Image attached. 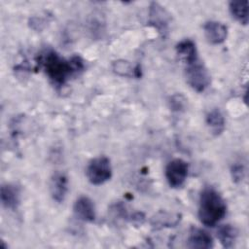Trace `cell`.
<instances>
[{
  "label": "cell",
  "mask_w": 249,
  "mask_h": 249,
  "mask_svg": "<svg viewBox=\"0 0 249 249\" xmlns=\"http://www.w3.org/2000/svg\"><path fill=\"white\" fill-rule=\"evenodd\" d=\"M37 63L43 67L48 78L56 87L65 85L72 76L81 72L85 67L84 61L79 55L65 59L53 50L43 53Z\"/></svg>",
  "instance_id": "cell-1"
},
{
  "label": "cell",
  "mask_w": 249,
  "mask_h": 249,
  "mask_svg": "<svg viewBox=\"0 0 249 249\" xmlns=\"http://www.w3.org/2000/svg\"><path fill=\"white\" fill-rule=\"evenodd\" d=\"M227 205L221 195L212 187L204 188L199 196L198 219L207 227H214L226 215Z\"/></svg>",
  "instance_id": "cell-2"
},
{
  "label": "cell",
  "mask_w": 249,
  "mask_h": 249,
  "mask_svg": "<svg viewBox=\"0 0 249 249\" xmlns=\"http://www.w3.org/2000/svg\"><path fill=\"white\" fill-rule=\"evenodd\" d=\"M186 78L191 88L197 92L204 91L211 83L210 74L199 58L187 64Z\"/></svg>",
  "instance_id": "cell-3"
},
{
  "label": "cell",
  "mask_w": 249,
  "mask_h": 249,
  "mask_svg": "<svg viewBox=\"0 0 249 249\" xmlns=\"http://www.w3.org/2000/svg\"><path fill=\"white\" fill-rule=\"evenodd\" d=\"M88 180L92 185H102L112 177V166L110 160L104 156L92 159L86 170Z\"/></svg>",
  "instance_id": "cell-4"
},
{
  "label": "cell",
  "mask_w": 249,
  "mask_h": 249,
  "mask_svg": "<svg viewBox=\"0 0 249 249\" xmlns=\"http://www.w3.org/2000/svg\"><path fill=\"white\" fill-rule=\"evenodd\" d=\"M189 171L188 163L182 159L170 160L165 167V177L171 188H180L185 183Z\"/></svg>",
  "instance_id": "cell-5"
},
{
  "label": "cell",
  "mask_w": 249,
  "mask_h": 249,
  "mask_svg": "<svg viewBox=\"0 0 249 249\" xmlns=\"http://www.w3.org/2000/svg\"><path fill=\"white\" fill-rule=\"evenodd\" d=\"M148 24L156 28L162 36L168 32L171 15L157 2H152L149 7Z\"/></svg>",
  "instance_id": "cell-6"
},
{
  "label": "cell",
  "mask_w": 249,
  "mask_h": 249,
  "mask_svg": "<svg viewBox=\"0 0 249 249\" xmlns=\"http://www.w3.org/2000/svg\"><path fill=\"white\" fill-rule=\"evenodd\" d=\"M68 192V179L67 176L60 171L54 172L50 180V194L53 199L61 203Z\"/></svg>",
  "instance_id": "cell-7"
},
{
  "label": "cell",
  "mask_w": 249,
  "mask_h": 249,
  "mask_svg": "<svg viewBox=\"0 0 249 249\" xmlns=\"http://www.w3.org/2000/svg\"><path fill=\"white\" fill-rule=\"evenodd\" d=\"M187 246L192 249H209L213 247V239L204 230L192 227L187 239Z\"/></svg>",
  "instance_id": "cell-8"
},
{
  "label": "cell",
  "mask_w": 249,
  "mask_h": 249,
  "mask_svg": "<svg viewBox=\"0 0 249 249\" xmlns=\"http://www.w3.org/2000/svg\"><path fill=\"white\" fill-rule=\"evenodd\" d=\"M73 211L76 217L82 221L93 222L95 220V207L89 196H79L74 202Z\"/></svg>",
  "instance_id": "cell-9"
},
{
  "label": "cell",
  "mask_w": 249,
  "mask_h": 249,
  "mask_svg": "<svg viewBox=\"0 0 249 249\" xmlns=\"http://www.w3.org/2000/svg\"><path fill=\"white\" fill-rule=\"evenodd\" d=\"M203 30L205 38L209 43L213 45L222 44L227 39L228 36L227 26L220 21L210 20L205 22Z\"/></svg>",
  "instance_id": "cell-10"
},
{
  "label": "cell",
  "mask_w": 249,
  "mask_h": 249,
  "mask_svg": "<svg viewBox=\"0 0 249 249\" xmlns=\"http://www.w3.org/2000/svg\"><path fill=\"white\" fill-rule=\"evenodd\" d=\"M1 202L7 209L15 210L19 205L20 189L16 184H4L1 187Z\"/></svg>",
  "instance_id": "cell-11"
},
{
  "label": "cell",
  "mask_w": 249,
  "mask_h": 249,
  "mask_svg": "<svg viewBox=\"0 0 249 249\" xmlns=\"http://www.w3.org/2000/svg\"><path fill=\"white\" fill-rule=\"evenodd\" d=\"M176 53L179 58L186 64L191 63L198 58L196 44L190 39L182 40L176 45Z\"/></svg>",
  "instance_id": "cell-12"
},
{
  "label": "cell",
  "mask_w": 249,
  "mask_h": 249,
  "mask_svg": "<svg viewBox=\"0 0 249 249\" xmlns=\"http://www.w3.org/2000/svg\"><path fill=\"white\" fill-rule=\"evenodd\" d=\"M205 121H206V124L208 125L213 135L218 136L224 131L226 126V122H225L224 115L219 109L215 108L209 111L206 115Z\"/></svg>",
  "instance_id": "cell-13"
},
{
  "label": "cell",
  "mask_w": 249,
  "mask_h": 249,
  "mask_svg": "<svg viewBox=\"0 0 249 249\" xmlns=\"http://www.w3.org/2000/svg\"><path fill=\"white\" fill-rule=\"evenodd\" d=\"M113 71L123 77H133L139 78L141 76V68L139 65H133L127 60L119 59L112 63Z\"/></svg>",
  "instance_id": "cell-14"
},
{
  "label": "cell",
  "mask_w": 249,
  "mask_h": 249,
  "mask_svg": "<svg viewBox=\"0 0 249 249\" xmlns=\"http://www.w3.org/2000/svg\"><path fill=\"white\" fill-rule=\"evenodd\" d=\"M229 9L232 18L235 20L243 25H246L248 23V1H231L229 4Z\"/></svg>",
  "instance_id": "cell-15"
},
{
  "label": "cell",
  "mask_w": 249,
  "mask_h": 249,
  "mask_svg": "<svg viewBox=\"0 0 249 249\" xmlns=\"http://www.w3.org/2000/svg\"><path fill=\"white\" fill-rule=\"evenodd\" d=\"M180 221L179 214H172L164 211H160L154 215L151 219V224L155 228H164V227H174Z\"/></svg>",
  "instance_id": "cell-16"
},
{
  "label": "cell",
  "mask_w": 249,
  "mask_h": 249,
  "mask_svg": "<svg viewBox=\"0 0 249 249\" xmlns=\"http://www.w3.org/2000/svg\"><path fill=\"white\" fill-rule=\"evenodd\" d=\"M217 237L223 247L231 248L237 237V230L231 225H223L217 231Z\"/></svg>",
  "instance_id": "cell-17"
},
{
  "label": "cell",
  "mask_w": 249,
  "mask_h": 249,
  "mask_svg": "<svg viewBox=\"0 0 249 249\" xmlns=\"http://www.w3.org/2000/svg\"><path fill=\"white\" fill-rule=\"evenodd\" d=\"M231 178L235 183L241 182L245 177V167L241 163H234L231 168Z\"/></svg>",
  "instance_id": "cell-18"
},
{
  "label": "cell",
  "mask_w": 249,
  "mask_h": 249,
  "mask_svg": "<svg viewBox=\"0 0 249 249\" xmlns=\"http://www.w3.org/2000/svg\"><path fill=\"white\" fill-rule=\"evenodd\" d=\"M184 102H185V99L181 96V95H174L172 98H171V107L173 108V110H180L184 107Z\"/></svg>",
  "instance_id": "cell-19"
}]
</instances>
